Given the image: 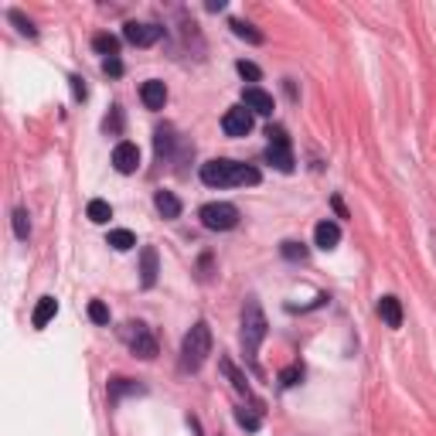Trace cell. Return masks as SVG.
Returning a JSON list of instances; mask_svg holds the SVG:
<instances>
[{"instance_id":"cb8c5ba5","label":"cell","mask_w":436,"mask_h":436,"mask_svg":"<svg viewBox=\"0 0 436 436\" xmlns=\"http://www.w3.org/2000/svg\"><path fill=\"white\" fill-rule=\"evenodd\" d=\"M27 218H31V215H27L24 208H17L14 218H10V222H14V236H17L21 242H27V236H31V222H27Z\"/></svg>"},{"instance_id":"ac0fdd59","label":"cell","mask_w":436,"mask_h":436,"mask_svg":"<svg viewBox=\"0 0 436 436\" xmlns=\"http://www.w3.org/2000/svg\"><path fill=\"white\" fill-rule=\"evenodd\" d=\"M89 222H95V225H106L109 218H113V208H109V201H102V198H92L86 208Z\"/></svg>"},{"instance_id":"4dcf8cb0","label":"cell","mask_w":436,"mask_h":436,"mask_svg":"<svg viewBox=\"0 0 436 436\" xmlns=\"http://www.w3.org/2000/svg\"><path fill=\"white\" fill-rule=\"evenodd\" d=\"M106 130L119 133V109H116V106H113V119H106Z\"/></svg>"},{"instance_id":"1f68e13d","label":"cell","mask_w":436,"mask_h":436,"mask_svg":"<svg viewBox=\"0 0 436 436\" xmlns=\"http://www.w3.org/2000/svg\"><path fill=\"white\" fill-rule=\"evenodd\" d=\"M72 89H76V95H79V99H86V86H82V79H72Z\"/></svg>"},{"instance_id":"83f0119b","label":"cell","mask_w":436,"mask_h":436,"mask_svg":"<svg viewBox=\"0 0 436 436\" xmlns=\"http://www.w3.org/2000/svg\"><path fill=\"white\" fill-rule=\"evenodd\" d=\"M236 69H239V76H242V79H249V82H260V79H262L260 65H253V62H239Z\"/></svg>"},{"instance_id":"4316f807","label":"cell","mask_w":436,"mask_h":436,"mask_svg":"<svg viewBox=\"0 0 436 436\" xmlns=\"http://www.w3.org/2000/svg\"><path fill=\"white\" fill-rule=\"evenodd\" d=\"M10 21L21 27V34H27V38H34V34H38V31H34V24H31V21H27L21 10H10Z\"/></svg>"},{"instance_id":"d4e9b609","label":"cell","mask_w":436,"mask_h":436,"mask_svg":"<svg viewBox=\"0 0 436 436\" xmlns=\"http://www.w3.org/2000/svg\"><path fill=\"white\" fill-rule=\"evenodd\" d=\"M300 382H303V368H300V365H290V368L279 371V385H283V389H293V385H300Z\"/></svg>"},{"instance_id":"ba28073f","label":"cell","mask_w":436,"mask_h":436,"mask_svg":"<svg viewBox=\"0 0 436 436\" xmlns=\"http://www.w3.org/2000/svg\"><path fill=\"white\" fill-rule=\"evenodd\" d=\"M113 168H116L119 174H133V171L140 168V147L130 144V140H119V144L113 147Z\"/></svg>"},{"instance_id":"9a60e30c","label":"cell","mask_w":436,"mask_h":436,"mask_svg":"<svg viewBox=\"0 0 436 436\" xmlns=\"http://www.w3.org/2000/svg\"><path fill=\"white\" fill-rule=\"evenodd\" d=\"M58 314V300L55 297H41L38 300V307H34V314H31V324L41 331V328H48V321Z\"/></svg>"},{"instance_id":"2e32d148","label":"cell","mask_w":436,"mask_h":436,"mask_svg":"<svg viewBox=\"0 0 436 436\" xmlns=\"http://www.w3.org/2000/svg\"><path fill=\"white\" fill-rule=\"evenodd\" d=\"M154 205H157V211H161L164 218H177V215H181V198H177L174 191H157Z\"/></svg>"},{"instance_id":"8992f818","label":"cell","mask_w":436,"mask_h":436,"mask_svg":"<svg viewBox=\"0 0 436 436\" xmlns=\"http://www.w3.org/2000/svg\"><path fill=\"white\" fill-rule=\"evenodd\" d=\"M123 341L130 345V351L137 354V358H144V361H150V358H157V341H154V334H150V328L147 324H140V321H130V324H123Z\"/></svg>"},{"instance_id":"f1b7e54d","label":"cell","mask_w":436,"mask_h":436,"mask_svg":"<svg viewBox=\"0 0 436 436\" xmlns=\"http://www.w3.org/2000/svg\"><path fill=\"white\" fill-rule=\"evenodd\" d=\"M222 368L229 371V378L236 382V389H239V392H249V385H246V378H242V375H239V371L232 368V361H222Z\"/></svg>"},{"instance_id":"7c38bea8","label":"cell","mask_w":436,"mask_h":436,"mask_svg":"<svg viewBox=\"0 0 436 436\" xmlns=\"http://www.w3.org/2000/svg\"><path fill=\"white\" fill-rule=\"evenodd\" d=\"M338 242H341V229H338V222H317V229H314V246L317 249H338Z\"/></svg>"},{"instance_id":"4fadbf2b","label":"cell","mask_w":436,"mask_h":436,"mask_svg":"<svg viewBox=\"0 0 436 436\" xmlns=\"http://www.w3.org/2000/svg\"><path fill=\"white\" fill-rule=\"evenodd\" d=\"M378 317H382L392 331H399V328H402V300L392 297V293L382 297V300H378Z\"/></svg>"},{"instance_id":"d6986e66","label":"cell","mask_w":436,"mask_h":436,"mask_svg":"<svg viewBox=\"0 0 436 436\" xmlns=\"http://www.w3.org/2000/svg\"><path fill=\"white\" fill-rule=\"evenodd\" d=\"M106 242H109L116 253H126V249H133V246H137V236H133L130 229H113Z\"/></svg>"},{"instance_id":"9c48e42d","label":"cell","mask_w":436,"mask_h":436,"mask_svg":"<svg viewBox=\"0 0 436 436\" xmlns=\"http://www.w3.org/2000/svg\"><path fill=\"white\" fill-rule=\"evenodd\" d=\"M222 130H225L229 137H246V133L253 130V113H249L246 106H232V109L222 116Z\"/></svg>"},{"instance_id":"8fae6325","label":"cell","mask_w":436,"mask_h":436,"mask_svg":"<svg viewBox=\"0 0 436 436\" xmlns=\"http://www.w3.org/2000/svg\"><path fill=\"white\" fill-rule=\"evenodd\" d=\"M140 99H144L147 109H164V102H168V86H164L161 79H147V82L140 86Z\"/></svg>"},{"instance_id":"e0dca14e","label":"cell","mask_w":436,"mask_h":436,"mask_svg":"<svg viewBox=\"0 0 436 436\" xmlns=\"http://www.w3.org/2000/svg\"><path fill=\"white\" fill-rule=\"evenodd\" d=\"M154 147H157V157L164 161L168 154H171V147H174V126L171 123H164V126H157V137H154Z\"/></svg>"},{"instance_id":"484cf974","label":"cell","mask_w":436,"mask_h":436,"mask_svg":"<svg viewBox=\"0 0 436 436\" xmlns=\"http://www.w3.org/2000/svg\"><path fill=\"white\" fill-rule=\"evenodd\" d=\"M89 321H92V324H109V307H106L102 300H92V303H89Z\"/></svg>"},{"instance_id":"277c9868","label":"cell","mask_w":436,"mask_h":436,"mask_svg":"<svg viewBox=\"0 0 436 436\" xmlns=\"http://www.w3.org/2000/svg\"><path fill=\"white\" fill-rule=\"evenodd\" d=\"M201 225L211 229V232H232L239 225V208L229 205V201H208L201 211H198Z\"/></svg>"},{"instance_id":"7a4b0ae2","label":"cell","mask_w":436,"mask_h":436,"mask_svg":"<svg viewBox=\"0 0 436 436\" xmlns=\"http://www.w3.org/2000/svg\"><path fill=\"white\" fill-rule=\"evenodd\" d=\"M266 331H269V321L262 314L260 300L249 297L246 307H242V354L249 365H256V354H260V345L266 341Z\"/></svg>"},{"instance_id":"5bb4252c","label":"cell","mask_w":436,"mask_h":436,"mask_svg":"<svg viewBox=\"0 0 436 436\" xmlns=\"http://www.w3.org/2000/svg\"><path fill=\"white\" fill-rule=\"evenodd\" d=\"M157 249L154 246H144V253H140V283L150 290L154 283H157Z\"/></svg>"},{"instance_id":"6da1fadb","label":"cell","mask_w":436,"mask_h":436,"mask_svg":"<svg viewBox=\"0 0 436 436\" xmlns=\"http://www.w3.org/2000/svg\"><path fill=\"white\" fill-rule=\"evenodd\" d=\"M201 181L208 184V187H253V184H260L262 174L260 168H253V164H239V161H229V157H215V161H208V164H201Z\"/></svg>"},{"instance_id":"44dd1931","label":"cell","mask_w":436,"mask_h":436,"mask_svg":"<svg viewBox=\"0 0 436 436\" xmlns=\"http://www.w3.org/2000/svg\"><path fill=\"white\" fill-rule=\"evenodd\" d=\"M92 48H95L99 55H106V58H116V55H119V38H113V34H95V38H92Z\"/></svg>"},{"instance_id":"3957f363","label":"cell","mask_w":436,"mask_h":436,"mask_svg":"<svg viewBox=\"0 0 436 436\" xmlns=\"http://www.w3.org/2000/svg\"><path fill=\"white\" fill-rule=\"evenodd\" d=\"M208 354H211V328L208 321H198L181 341V371H198L208 361Z\"/></svg>"},{"instance_id":"ffe728a7","label":"cell","mask_w":436,"mask_h":436,"mask_svg":"<svg viewBox=\"0 0 436 436\" xmlns=\"http://www.w3.org/2000/svg\"><path fill=\"white\" fill-rule=\"evenodd\" d=\"M144 392V385H137V382H130V378H113L109 382V399L116 402L119 395H140Z\"/></svg>"},{"instance_id":"52a82bcc","label":"cell","mask_w":436,"mask_h":436,"mask_svg":"<svg viewBox=\"0 0 436 436\" xmlns=\"http://www.w3.org/2000/svg\"><path fill=\"white\" fill-rule=\"evenodd\" d=\"M123 38H126L130 45H137V48H147V45H154V41H161V38H164V27L130 21V24H123Z\"/></svg>"},{"instance_id":"5b68a950","label":"cell","mask_w":436,"mask_h":436,"mask_svg":"<svg viewBox=\"0 0 436 436\" xmlns=\"http://www.w3.org/2000/svg\"><path fill=\"white\" fill-rule=\"evenodd\" d=\"M266 137H269L266 161H269L276 171L290 174V171H293V150H290V137H286V130H283V126H269Z\"/></svg>"},{"instance_id":"30bf717a","label":"cell","mask_w":436,"mask_h":436,"mask_svg":"<svg viewBox=\"0 0 436 436\" xmlns=\"http://www.w3.org/2000/svg\"><path fill=\"white\" fill-rule=\"evenodd\" d=\"M242 106H246L253 116H273V95L262 92L260 86H249L242 92Z\"/></svg>"},{"instance_id":"603a6c76","label":"cell","mask_w":436,"mask_h":436,"mask_svg":"<svg viewBox=\"0 0 436 436\" xmlns=\"http://www.w3.org/2000/svg\"><path fill=\"white\" fill-rule=\"evenodd\" d=\"M279 253H283V260H290V262L307 260V246H303V242H293V239H286V242L279 246Z\"/></svg>"},{"instance_id":"7402d4cb","label":"cell","mask_w":436,"mask_h":436,"mask_svg":"<svg viewBox=\"0 0 436 436\" xmlns=\"http://www.w3.org/2000/svg\"><path fill=\"white\" fill-rule=\"evenodd\" d=\"M232 31H236V38H246L249 45H262V31H256L249 21H232Z\"/></svg>"},{"instance_id":"f546056e","label":"cell","mask_w":436,"mask_h":436,"mask_svg":"<svg viewBox=\"0 0 436 436\" xmlns=\"http://www.w3.org/2000/svg\"><path fill=\"white\" fill-rule=\"evenodd\" d=\"M102 69H106V76H123V62L119 58H106Z\"/></svg>"}]
</instances>
